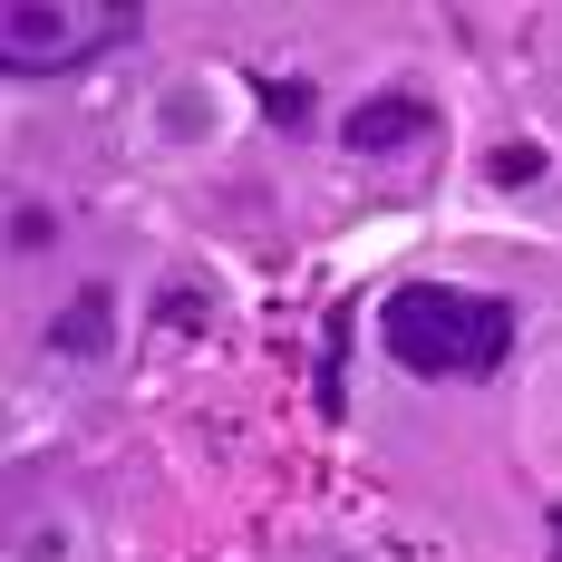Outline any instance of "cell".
<instances>
[{"label":"cell","instance_id":"obj_1","mask_svg":"<svg viewBox=\"0 0 562 562\" xmlns=\"http://www.w3.org/2000/svg\"><path fill=\"white\" fill-rule=\"evenodd\" d=\"M379 349L407 379H495L514 349V301L456 281H397L379 301Z\"/></svg>","mask_w":562,"mask_h":562},{"label":"cell","instance_id":"obj_2","mask_svg":"<svg viewBox=\"0 0 562 562\" xmlns=\"http://www.w3.org/2000/svg\"><path fill=\"white\" fill-rule=\"evenodd\" d=\"M136 40V10H108V20H78V10H49V0H20L0 20V78L10 88H40V78H68L88 58H108Z\"/></svg>","mask_w":562,"mask_h":562},{"label":"cell","instance_id":"obj_3","mask_svg":"<svg viewBox=\"0 0 562 562\" xmlns=\"http://www.w3.org/2000/svg\"><path fill=\"white\" fill-rule=\"evenodd\" d=\"M427 136H437V108L417 88H379V98H359V108L339 116V146L349 156H397V146H427Z\"/></svg>","mask_w":562,"mask_h":562},{"label":"cell","instance_id":"obj_4","mask_svg":"<svg viewBox=\"0 0 562 562\" xmlns=\"http://www.w3.org/2000/svg\"><path fill=\"white\" fill-rule=\"evenodd\" d=\"M49 349H58V359H78V369H88V359H108V349H116V281H78V291L58 301Z\"/></svg>","mask_w":562,"mask_h":562},{"label":"cell","instance_id":"obj_5","mask_svg":"<svg viewBox=\"0 0 562 562\" xmlns=\"http://www.w3.org/2000/svg\"><path fill=\"white\" fill-rule=\"evenodd\" d=\"M339 379H349V311H330V330H321V417H339V407H349V389H339Z\"/></svg>","mask_w":562,"mask_h":562},{"label":"cell","instance_id":"obj_6","mask_svg":"<svg viewBox=\"0 0 562 562\" xmlns=\"http://www.w3.org/2000/svg\"><path fill=\"white\" fill-rule=\"evenodd\" d=\"M485 184H543V146H533V136H505V146H495V156H485Z\"/></svg>","mask_w":562,"mask_h":562},{"label":"cell","instance_id":"obj_7","mask_svg":"<svg viewBox=\"0 0 562 562\" xmlns=\"http://www.w3.org/2000/svg\"><path fill=\"white\" fill-rule=\"evenodd\" d=\"M311 108H321L311 78H301V88H291V78H262V116H272V126H311Z\"/></svg>","mask_w":562,"mask_h":562},{"label":"cell","instance_id":"obj_8","mask_svg":"<svg viewBox=\"0 0 562 562\" xmlns=\"http://www.w3.org/2000/svg\"><path fill=\"white\" fill-rule=\"evenodd\" d=\"M10 243H20V252H49V243H58V214H49V204H20V214H10Z\"/></svg>","mask_w":562,"mask_h":562},{"label":"cell","instance_id":"obj_9","mask_svg":"<svg viewBox=\"0 0 562 562\" xmlns=\"http://www.w3.org/2000/svg\"><path fill=\"white\" fill-rule=\"evenodd\" d=\"M156 321H166V330H204V291H194V281H175L166 301H156Z\"/></svg>","mask_w":562,"mask_h":562},{"label":"cell","instance_id":"obj_10","mask_svg":"<svg viewBox=\"0 0 562 562\" xmlns=\"http://www.w3.org/2000/svg\"><path fill=\"white\" fill-rule=\"evenodd\" d=\"M204 116H214L204 98H166V126H175V136H204Z\"/></svg>","mask_w":562,"mask_h":562},{"label":"cell","instance_id":"obj_11","mask_svg":"<svg viewBox=\"0 0 562 562\" xmlns=\"http://www.w3.org/2000/svg\"><path fill=\"white\" fill-rule=\"evenodd\" d=\"M553 543H562V505H553Z\"/></svg>","mask_w":562,"mask_h":562}]
</instances>
